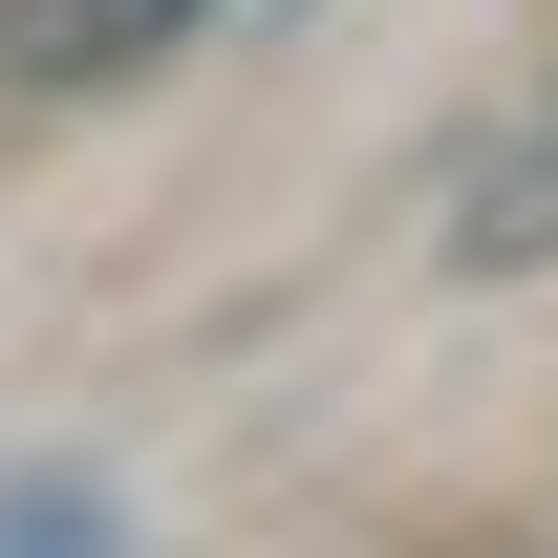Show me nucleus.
Here are the masks:
<instances>
[{
    "instance_id": "3",
    "label": "nucleus",
    "mask_w": 558,
    "mask_h": 558,
    "mask_svg": "<svg viewBox=\"0 0 558 558\" xmlns=\"http://www.w3.org/2000/svg\"><path fill=\"white\" fill-rule=\"evenodd\" d=\"M0 558H130V494L108 473H0Z\"/></svg>"
},
{
    "instance_id": "2",
    "label": "nucleus",
    "mask_w": 558,
    "mask_h": 558,
    "mask_svg": "<svg viewBox=\"0 0 558 558\" xmlns=\"http://www.w3.org/2000/svg\"><path fill=\"white\" fill-rule=\"evenodd\" d=\"M558 258V65H537V108L473 150V194H451V279H537Z\"/></svg>"
},
{
    "instance_id": "1",
    "label": "nucleus",
    "mask_w": 558,
    "mask_h": 558,
    "mask_svg": "<svg viewBox=\"0 0 558 558\" xmlns=\"http://www.w3.org/2000/svg\"><path fill=\"white\" fill-rule=\"evenodd\" d=\"M215 0H0V108H108L194 44Z\"/></svg>"
}]
</instances>
